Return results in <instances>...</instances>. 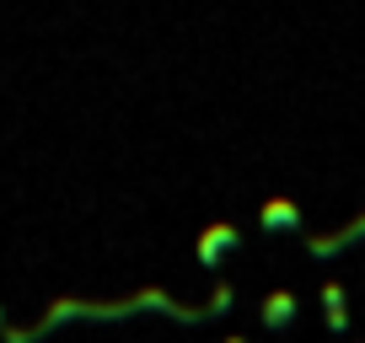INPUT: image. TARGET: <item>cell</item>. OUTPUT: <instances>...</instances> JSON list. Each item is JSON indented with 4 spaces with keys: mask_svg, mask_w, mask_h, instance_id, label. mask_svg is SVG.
I'll return each mask as SVG.
<instances>
[{
    "mask_svg": "<svg viewBox=\"0 0 365 343\" xmlns=\"http://www.w3.org/2000/svg\"><path fill=\"white\" fill-rule=\"evenodd\" d=\"M258 220H263V231H296L301 226V204H290V199H269Z\"/></svg>",
    "mask_w": 365,
    "mask_h": 343,
    "instance_id": "cell-1",
    "label": "cell"
},
{
    "mask_svg": "<svg viewBox=\"0 0 365 343\" xmlns=\"http://www.w3.org/2000/svg\"><path fill=\"white\" fill-rule=\"evenodd\" d=\"M322 300H328V322H333V327H344V290L328 285V290H322Z\"/></svg>",
    "mask_w": 365,
    "mask_h": 343,
    "instance_id": "cell-2",
    "label": "cell"
}]
</instances>
